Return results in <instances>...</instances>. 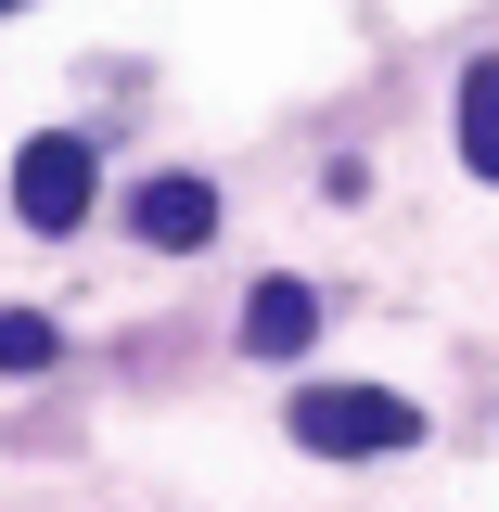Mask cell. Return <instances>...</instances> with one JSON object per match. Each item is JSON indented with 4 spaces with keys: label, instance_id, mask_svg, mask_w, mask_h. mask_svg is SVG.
<instances>
[{
    "label": "cell",
    "instance_id": "cell-1",
    "mask_svg": "<svg viewBox=\"0 0 499 512\" xmlns=\"http://www.w3.org/2000/svg\"><path fill=\"white\" fill-rule=\"evenodd\" d=\"M295 436H308L320 461H384V448L423 436V410L384 397V384H308V397H295Z\"/></svg>",
    "mask_w": 499,
    "mask_h": 512
},
{
    "label": "cell",
    "instance_id": "cell-2",
    "mask_svg": "<svg viewBox=\"0 0 499 512\" xmlns=\"http://www.w3.org/2000/svg\"><path fill=\"white\" fill-rule=\"evenodd\" d=\"M13 205H26V218H39V231H77V205H90V141H26V154H13Z\"/></svg>",
    "mask_w": 499,
    "mask_h": 512
},
{
    "label": "cell",
    "instance_id": "cell-3",
    "mask_svg": "<svg viewBox=\"0 0 499 512\" xmlns=\"http://www.w3.org/2000/svg\"><path fill=\"white\" fill-rule=\"evenodd\" d=\"M141 244H167V256H192V244H218V192L205 180H141Z\"/></svg>",
    "mask_w": 499,
    "mask_h": 512
},
{
    "label": "cell",
    "instance_id": "cell-4",
    "mask_svg": "<svg viewBox=\"0 0 499 512\" xmlns=\"http://www.w3.org/2000/svg\"><path fill=\"white\" fill-rule=\"evenodd\" d=\"M308 333H320V295H308V282H256V295H244V346H256V359H295Z\"/></svg>",
    "mask_w": 499,
    "mask_h": 512
},
{
    "label": "cell",
    "instance_id": "cell-5",
    "mask_svg": "<svg viewBox=\"0 0 499 512\" xmlns=\"http://www.w3.org/2000/svg\"><path fill=\"white\" fill-rule=\"evenodd\" d=\"M461 167H474V180H499V64H474V77H461Z\"/></svg>",
    "mask_w": 499,
    "mask_h": 512
},
{
    "label": "cell",
    "instance_id": "cell-6",
    "mask_svg": "<svg viewBox=\"0 0 499 512\" xmlns=\"http://www.w3.org/2000/svg\"><path fill=\"white\" fill-rule=\"evenodd\" d=\"M52 346H64V333L39 308H0V372H52Z\"/></svg>",
    "mask_w": 499,
    "mask_h": 512
},
{
    "label": "cell",
    "instance_id": "cell-7",
    "mask_svg": "<svg viewBox=\"0 0 499 512\" xmlns=\"http://www.w3.org/2000/svg\"><path fill=\"white\" fill-rule=\"evenodd\" d=\"M0 13H13V0H0Z\"/></svg>",
    "mask_w": 499,
    "mask_h": 512
}]
</instances>
